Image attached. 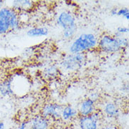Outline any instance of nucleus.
Listing matches in <instances>:
<instances>
[{
    "mask_svg": "<svg viewBox=\"0 0 129 129\" xmlns=\"http://www.w3.org/2000/svg\"><path fill=\"white\" fill-rule=\"evenodd\" d=\"M49 34L48 28L45 27H40V28H33L29 29L27 31V35L30 38L36 37H45Z\"/></svg>",
    "mask_w": 129,
    "mask_h": 129,
    "instance_id": "obj_14",
    "label": "nucleus"
},
{
    "mask_svg": "<svg viewBox=\"0 0 129 129\" xmlns=\"http://www.w3.org/2000/svg\"><path fill=\"white\" fill-rule=\"evenodd\" d=\"M102 129H118L117 127L115 125H113V124H109L107 126H105L104 127H102Z\"/></svg>",
    "mask_w": 129,
    "mask_h": 129,
    "instance_id": "obj_20",
    "label": "nucleus"
},
{
    "mask_svg": "<svg viewBox=\"0 0 129 129\" xmlns=\"http://www.w3.org/2000/svg\"><path fill=\"white\" fill-rule=\"evenodd\" d=\"M13 79V78H9L0 82V95L6 97L14 94L12 87Z\"/></svg>",
    "mask_w": 129,
    "mask_h": 129,
    "instance_id": "obj_10",
    "label": "nucleus"
},
{
    "mask_svg": "<svg viewBox=\"0 0 129 129\" xmlns=\"http://www.w3.org/2000/svg\"><path fill=\"white\" fill-rule=\"evenodd\" d=\"M129 29L127 27H123V26H120L119 28H117L116 29V31L115 34H114V37L116 38H119V37H121L123 36V35L126 34L128 33Z\"/></svg>",
    "mask_w": 129,
    "mask_h": 129,
    "instance_id": "obj_17",
    "label": "nucleus"
},
{
    "mask_svg": "<svg viewBox=\"0 0 129 129\" xmlns=\"http://www.w3.org/2000/svg\"><path fill=\"white\" fill-rule=\"evenodd\" d=\"M117 16H121L126 20L129 19V11L128 8H121L117 11Z\"/></svg>",
    "mask_w": 129,
    "mask_h": 129,
    "instance_id": "obj_18",
    "label": "nucleus"
},
{
    "mask_svg": "<svg viewBox=\"0 0 129 129\" xmlns=\"http://www.w3.org/2000/svg\"><path fill=\"white\" fill-rule=\"evenodd\" d=\"M0 129H5V123L4 121H0Z\"/></svg>",
    "mask_w": 129,
    "mask_h": 129,
    "instance_id": "obj_22",
    "label": "nucleus"
},
{
    "mask_svg": "<svg viewBox=\"0 0 129 129\" xmlns=\"http://www.w3.org/2000/svg\"><path fill=\"white\" fill-rule=\"evenodd\" d=\"M117 11H118V9L116 8H114L111 10V14L112 16H116L117 15Z\"/></svg>",
    "mask_w": 129,
    "mask_h": 129,
    "instance_id": "obj_21",
    "label": "nucleus"
},
{
    "mask_svg": "<svg viewBox=\"0 0 129 129\" xmlns=\"http://www.w3.org/2000/svg\"><path fill=\"white\" fill-rule=\"evenodd\" d=\"M98 44L97 37L92 33H83L75 39L69 50L71 54L83 53L85 51L95 48Z\"/></svg>",
    "mask_w": 129,
    "mask_h": 129,
    "instance_id": "obj_1",
    "label": "nucleus"
},
{
    "mask_svg": "<svg viewBox=\"0 0 129 129\" xmlns=\"http://www.w3.org/2000/svg\"><path fill=\"white\" fill-rule=\"evenodd\" d=\"M98 46L106 53L117 52L123 49L118 38L110 35H104L98 41Z\"/></svg>",
    "mask_w": 129,
    "mask_h": 129,
    "instance_id": "obj_2",
    "label": "nucleus"
},
{
    "mask_svg": "<svg viewBox=\"0 0 129 129\" xmlns=\"http://www.w3.org/2000/svg\"><path fill=\"white\" fill-rule=\"evenodd\" d=\"M100 115L98 112H94L91 115L80 116L78 125L80 129H100Z\"/></svg>",
    "mask_w": 129,
    "mask_h": 129,
    "instance_id": "obj_4",
    "label": "nucleus"
},
{
    "mask_svg": "<svg viewBox=\"0 0 129 129\" xmlns=\"http://www.w3.org/2000/svg\"><path fill=\"white\" fill-rule=\"evenodd\" d=\"M77 30V26L73 27V28H69V29H66L63 30V36L64 38L66 39H69L71 37H73V35H75L76 32Z\"/></svg>",
    "mask_w": 129,
    "mask_h": 129,
    "instance_id": "obj_16",
    "label": "nucleus"
},
{
    "mask_svg": "<svg viewBox=\"0 0 129 129\" xmlns=\"http://www.w3.org/2000/svg\"><path fill=\"white\" fill-rule=\"evenodd\" d=\"M16 11L12 8L3 7L0 9V35L10 30V22Z\"/></svg>",
    "mask_w": 129,
    "mask_h": 129,
    "instance_id": "obj_5",
    "label": "nucleus"
},
{
    "mask_svg": "<svg viewBox=\"0 0 129 129\" xmlns=\"http://www.w3.org/2000/svg\"><path fill=\"white\" fill-rule=\"evenodd\" d=\"M57 73H58V69L55 66H49L45 71V75L48 78H54L57 75Z\"/></svg>",
    "mask_w": 129,
    "mask_h": 129,
    "instance_id": "obj_15",
    "label": "nucleus"
},
{
    "mask_svg": "<svg viewBox=\"0 0 129 129\" xmlns=\"http://www.w3.org/2000/svg\"><path fill=\"white\" fill-rule=\"evenodd\" d=\"M103 110L106 116L111 119L116 118L119 115V107L114 102H107L104 106Z\"/></svg>",
    "mask_w": 129,
    "mask_h": 129,
    "instance_id": "obj_11",
    "label": "nucleus"
},
{
    "mask_svg": "<svg viewBox=\"0 0 129 129\" xmlns=\"http://www.w3.org/2000/svg\"><path fill=\"white\" fill-rule=\"evenodd\" d=\"M62 106L56 104H47L45 105L42 110V116L49 119V118L53 119H59L61 118V114L62 111Z\"/></svg>",
    "mask_w": 129,
    "mask_h": 129,
    "instance_id": "obj_6",
    "label": "nucleus"
},
{
    "mask_svg": "<svg viewBox=\"0 0 129 129\" xmlns=\"http://www.w3.org/2000/svg\"><path fill=\"white\" fill-rule=\"evenodd\" d=\"M49 119L42 115H37L28 121L29 129H48Z\"/></svg>",
    "mask_w": 129,
    "mask_h": 129,
    "instance_id": "obj_9",
    "label": "nucleus"
},
{
    "mask_svg": "<svg viewBox=\"0 0 129 129\" xmlns=\"http://www.w3.org/2000/svg\"><path fill=\"white\" fill-rule=\"evenodd\" d=\"M33 7V2L28 1V0H21V1H14L12 9L17 11H26L32 9Z\"/></svg>",
    "mask_w": 129,
    "mask_h": 129,
    "instance_id": "obj_12",
    "label": "nucleus"
},
{
    "mask_svg": "<svg viewBox=\"0 0 129 129\" xmlns=\"http://www.w3.org/2000/svg\"><path fill=\"white\" fill-rule=\"evenodd\" d=\"M95 102L90 100V98H87L84 100L80 103L79 108L78 109V114L80 116H86L91 115L94 112H96L95 108Z\"/></svg>",
    "mask_w": 129,
    "mask_h": 129,
    "instance_id": "obj_8",
    "label": "nucleus"
},
{
    "mask_svg": "<svg viewBox=\"0 0 129 129\" xmlns=\"http://www.w3.org/2000/svg\"><path fill=\"white\" fill-rule=\"evenodd\" d=\"M85 61L83 53L71 54L61 61V66L66 71H77L80 69Z\"/></svg>",
    "mask_w": 129,
    "mask_h": 129,
    "instance_id": "obj_3",
    "label": "nucleus"
},
{
    "mask_svg": "<svg viewBox=\"0 0 129 129\" xmlns=\"http://www.w3.org/2000/svg\"><path fill=\"white\" fill-rule=\"evenodd\" d=\"M57 24L63 28V30L76 26L74 17L71 13L67 11H63L59 14L57 18Z\"/></svg>",
    "mask_w": 129,
    "mask_h": 129,
    "instance_id": "obj_7",
    "label": "nucleus"
},
{
    "mask_svg": "<svg viewBox=\"0 0 129 129\" xmlns=\"http://www.w3.org/2000/svg\"><path fill=\"white\" fill-rule=\"evenodd\" d=\"M4 5V2L3 1H0V9H2Z\"/></svg>",
    "mask_w": 129,
    "mask_h": 129,
    "instance_id": "obj_23",
    "label": "nucleus"
},
{
    "mask_svg": "<svg viewBox=\"0 0 129 129\" xmlns=\"http://www.w3.org/2000/svg\"><path fill=\"white\" fill-rule=\"evenodd\" d=\"M78 115V109L69 105V106H66L63 107L61 114V118L63 119V121H69V120L74 119Z\"/></svg>",
    "mask_w": 129,
    "mask_h": 129,
    "instance_id": "obj_13",
    "label": "nucleus"
},
{
    "mask_svg": "<svg viewBox=\"0 0 129 129\" xmlns=\"http://www.w3.org/2000/svg\"><path fill=\"white\" fill-rule=\"evenodd\" d=\"M17 129H29V126H28V121H25L22 122L18 127Z\"/></svg>",
    "mask_w": 129,
    "mask_h": 129,
    "instance_id": "obj_19",
    "label": "nucleus"
}]
</instances>
